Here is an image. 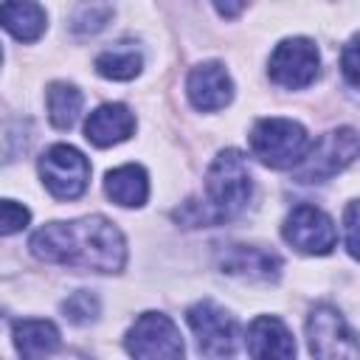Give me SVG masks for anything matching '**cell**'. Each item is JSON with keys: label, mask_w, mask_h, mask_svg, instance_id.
Segmentation results:
<instances>
[{"label": "cell", "mask_w": 360, "mask_h": 360, "mask_svg": "<svg viewBox=\"0 0 360 360\" xmlns=\"http://www.w3.org/2000/svg\"><path fill=\"white\" fill-rule=\"evenodd\" d=\"M214 3V8L222 14V17H236V14H242V8L248 6V0H211Z\"/></svg>", "instance_id": "25"}, {"label": "cell", "mask_w": 360, "mask_h": 360, "mask_svg": "<svg viewBox=\"0 0 360 360\" xmlns=\"http://www.w3.org/2000/svg\"><path fill=\"white\" fill-rule=\"evenodd\" d=\"M31 214L25 205L14 202V200H0V236H8V233H17L28 225Z\"/></svg>", "instance_id": "22"}, {"label": "cell", "mask_w": 360, "mask_h": 360, "mask_svg": "<svg viewBox=\"0 0 360 360\" xmlns=\"http://www.w3.org/2000/svg\"><path fill=\"white\" fill-rule=\"evenodd\" d=\"M186 321L197 335V349L208 357H225L236 352V321L214 301H197L188 307Z\"/></svg>", "instance_id": "9"}, {"label": "cell", "mask_w": 360, "mask_h": 360, "mask_svg": "<svg viewBox=\"0 0 360 360\" xmlns=\"http://www.w3.org/2000/svg\"><path fill=\"white\" fill-rule=\"evenodd\" d=\"M104 191L112 202L124 205V208H138L146 202L149 197V180H146V172L135 163H127V166H118L107 174L104 180Z\"/></svg>", "instance_id": "16"}, {"label": "cell", "mask_w": 360, "mask_h": 360, "mask_svg": "<svg viewBox=\"0 0 360 360\" xmlns=\"http://www.w3.org/2000/svg\"><path fill=\"white\" fill-rule=\"evenodd\" d=\"M141 68H143V56L129 42H118V45H112V48H107L104 53L96 56V70L104 79L127 82V79H135L141 73Z\"/></svg>", "instance_id": "18"}, {"label": "cell", "mask_w": 360, "mask_h": 360, "mask_svg": "<svg viewBox=\"0 0 360 360\" xmlns=\"http://www.w3.org/2000/svg\"><path fill=\"white\" fill-rule=\"evenodd\" d=\"M307 340H309V352L315 357H323V360H352L357 357V343H354V335L349 329V323L343 321V315L329 307V304H321L309 312V321H307Z\"/></svg>", "instance_id": "7"}, {"label": "cell", "mask_w": 360, "mask_h": 360, "mask_svg": "<svg viewBox=\"0 0 360 360\" xmlns=\"http://www.w3.org/2000/svg\"><path fill=\"white\" fill-rule=\"evenodd\" d=\"M250 194H253V177H250L245 155L236 149H225L208 166L202 205L197 200H191L174 217L191 228L225 222V219H233L236 214H242L248 208Z\"/></svg>", "instance_id": "2"}, {"label": "cell", "mask_w": 360, "mask_h": 360, "mask_svg": "<svg viewBox=\"0 0 360 360\" xmlns=\"http://www.w3.org/2000/svg\"><path fill=\"white\" fill-rule=\"evenodd\" d=\"M48 98V118L56 129H70L82 112V93L68 82H53L45 93Z\"/></svg>", "instance_id": "19"}, {"label": "cell", "mask_w": 360, "mask_h": 360, "mask_svg": "<svg viewBox=\"0 0 360 360\" xmlns=\"http://www.w3.org/2000/svg\"><path fill=\"white\" fill-rule=\"evenodd\" d=\"M112 17V6L107 0H82L70 17V28L76 34H96Z\"/></svg>", "instance_id": "20"}, {"label": "cell", "mask_w": 360, "mask_h": 360, "mask_svg": "<svg viewBox=\"0 0 360 360\" xmlns=\"http://www.w3.org/2000/svg\"><path fill=\"white\" fill-rule=\"evenodd\" d=\"M219 267L228 276H239L248 281H276L281 273V259L270 250L250 245H228L219 253Z\"/></svg>", "instance_id": "12"}, {"label": "cell", "mask_w": 360, "mask_h": 360, "mask_svg": "<svg viewBox=\"0 0 360 360\" xmlns=\"http://www.w3.org/2000/svg\"><path fill=\"white\" fill-rule=\"evenodd\" d=\"M0 25L20 42H34L45 31V8L37 0H3Z\"/></svg>", "instance_id": "15"}, {"label": "cell", "mask_w": 360, "mask_h": 360, "mask_svg": "<svg viewBox=\"0 0 360 360\" xmlns=\"http://www.w3.org/2000/svg\"><path fill=\"white\" fill-rule=\"evenodd\" d=\"M281 233L295 250L309 253V256H323L338 242V231H335L332 219L315 205H295L287 214Z\"/></svg>", "instance_id": "10"}, {"label": "cell", "mask_w": 360, "mask_h": 360, "mask_svg": "<svg viewBox=\"0 0 360 360\" xmlns=\"http://www.w3.org/2000/svg\"><path fill=\"white\" fill-rule=\"evenodd\" d=\"M354 158H357V132L352 127L332 129V132L321 135L318 143H312L304 152V158L292 166L295 180L298 183H323V180L335 177L338 172H343Z\"/></svg>", "instance_id": "4"}, {"label": "cell", "mask_w": 360, "mask_h": 360, "mask_svg": "<svg viewBox=\"0 0 360 360\" xmlns=\"http://www.w3.org/2000/svg\"><path fill=\"white\" fill-rule=\"evenodd\" d=\"M31 253L51 264H68L76 270L118 273L127 262V242L107 217H82L70 222L42 225L31 242Z\"/></svg>", "instance_id": "1"}, {"label": "cell", "mask_w": 360, "mask_h": 360, "mask_svg": "<svg viewBox=\"0 0 360 360\" xmlns=\"http://www.w3.org/2000/svg\"><path fill=\"white\" fill-rule=\"evenodd\" d=\"M124 346L135 357H163L174 360L183 354V338L174 321L163 312H143L127 332Z\"/></svg>", "instance_id": "6"}, {"label": "cell", "mask_w": 360, "mask_h": 360, "mask_svg": "<svg viewBox=\"0 0 360 360\" xmlns=\"http://www.w3.org/2000/svg\"><path fill=\"white\" fill-rule=\"evenodd\" d=\"M318 65H321V56L315 42L304 37H292L276 45V51L270 53L267 73L276 84L287 90H301L318 76Z\"/></svg>", "instance_id": "8"}, {"label": "cell", "mask_w": 360, "mask_h": 360, "mask_svg": "<svg viewBox=\"0 0 360 360\" xmlns=\"http://www.w3.org/2000/svg\"><path fill=\"white\" fill-rule=\"evenodd\" d=\"M132 132H135V115L124 104H101L98 110L90 112L84 124V138L101 149L127 141Z\"/></svg>", "instance_id": "13"}, {"label": "cell", "mask_w": 360, "mask_h": 360, "mask_svg": "<svg viewBox=\"0 0 360 360\" xmlns=\"http://www.w3.org/2000/svg\"><path fill=\"white\" fill-rule=\"evenodd\" d=\"M343 76L352 87H357V37H352L343 48Z\"/></svg>", "instance_id": "23"}, {"label": "cell", "mask_w": 360, "mask_h": 360, "mask_svg": "<svg viewBox=\"0 0 360 360\" xmlns=\"http://www.w3.org/2000/svg\"><path fill=\"white\" fill-rule=\"evenodd\" d=\"M0 56H3V53H0Z\"/></svg>", "instance_id": "26"}, {"label": "cell", "mask_w": 360, "mask_h": 360, "mask_svg": "<svg viewBox=\"0 0 360 360\" xmlns=\"http://www.w3.org/2000/svg\"><path fill=\"white\" fill-rule=\"evenodd\" d=\"M39 177L53 197L76 200L87 191L90 163L79 149H73L68 143H56L39 158Z\"/></svg>", "instance_id": "5"}, {"label": "cell", "mask_w": 360, "mask_h": 360, "mask_svg": "<svg viewBox=\"0 0 360 360\" xmlns=\"http://www.w3.org/2000/svg\"><path fill=\"white\" fill-rule=\"evenodd\" d=\"M248 354L253 357H276V360H287L295 354V343L290 329L273 318V315H262L248 326Z\"/></svg>", "instance_id": "14"}, {"label": "cell", "mask_w": 360, "mask_h": 360, "mask_svg": "<svg viewBox=\"0 0 360 360\" xmlns=\"http://www.w3.org/2000/svg\"><path fill=\"white\" fill-rule=\"evenodd\" d=\"M186 93L197 110L214 112V110H222L225 104H231L233 82L219 62H202V65L191 68V73L186 79Z\"/></svg>", "instance_id": "11"}, {"label": "cell", "mask_w": 360, "mask_h": 360, "mask_svg": "<svg viewBox=\"0 0 360 360\" xmlns=\"http://www.w3.org/2000/svg\"><path fill=\"white\" fill-rule=\"evenodd\" d=\"M307 149L309 135L292 118H262L250 129V152L270 169H292Z\"/></svg>", "instance_id": "3"}, {"label": "cell", "mask_w": 360, "mask_h": 360, "mask_svg": "<svg viewBox=\"0 0 360 360\" xmlns=\"http://www.w3.org/2000/svg\"><path fill=\"white\" fill-rule=\"evenodd\" d=\"M62 312L70 323L76 326H84V323H93L98 318V298L90 292V290H79L73 292L68 301H62Z\"/></svg>", "instance_id": "21"}, {"label": "cell", "mask_w": 360, "mask_h": 360, "mask_svg": "<svg viewBox=\"0 0 360 360\" xmlns=\"http://www.w3.org/2000/svg\"><path fill=\"white\" fill-rule=\"evenodd\" d=\"M346 248H349V256H357V202H349L346 205Z\"/></svg>", "instance_id": "24"}, {"label": "cell", "mask_w": 360, "mask_h": 360, "mask_svg": "<svg viewBox=\"0 0 360 360\" xmlns=\"http://www.w3.org/2000/svg\"><path fill=\"white\" fill-rule=\"evenodd\" d=\"M14 346L22 357H42L59 349V329L51 321L25 318L14 323Z\"/></svg>", "instance_id": "17"}]
</instances>
